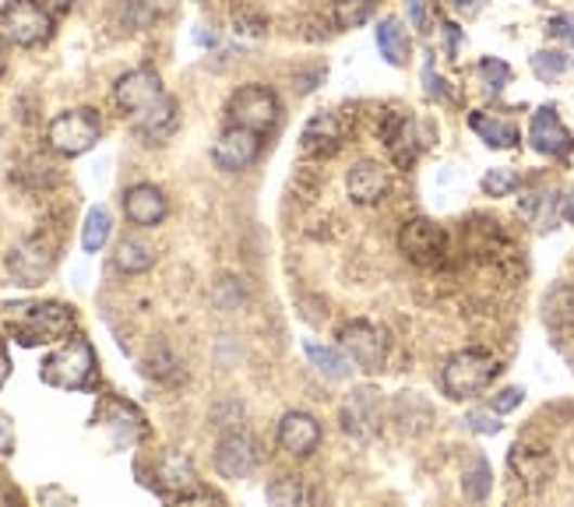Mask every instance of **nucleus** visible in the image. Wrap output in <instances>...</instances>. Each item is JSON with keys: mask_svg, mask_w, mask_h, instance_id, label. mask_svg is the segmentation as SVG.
Segmentation results:
<instances>
[{"mask_svg": "<svg viewBox=\"0 0 574 507\" xmlns=\"http://www.w3.org/2000/svg\"><path fill=\"white\" fill-rule=\"evenodd\" d=\"M480 78H483V85H486V92L497 96V92L508 89L511 67H508L505 61H497V56H483V61H480Z\"/></svg>", "mask_w": 574, "mask_h": 507, "instance_id": "nucleus-34", "label": "nucleus"}, {"mask_svg": "<svg viewBox=\"0 0 574 507\" xmlns=\"http://www.w3.org/2000/svg\"><path fill=\"white\" fill-rule=\"evenodd\" d=\"M113 233V219H110V212L103 205H95L89 215H85V226H81V248L89 251V254H99L106 248V240Z\"/></svg>", "mask_w": 574, "mask_h": 507, "instance_id": "nucleus-28", "label": "nucleus"}, {"mask_svg": "<svg viewBox=\"0 0 574 507\" xmlns=\"http://www.w3.org/2000/svg\"><path fill=\"white\" fill-rule=\"evenodd\" d=\"M14 452V423L8 413H0V458H8Z\"/></svg>", "mask_w": 574, "mask_h": 507, "instance_id": "nucleus-40", "label": "nucleus"}, {"mask_svg": "<svg viewBox=\"0 0 574 507\" xmlns=\"http://www.w3.org/2000/svg\"><path fill=\"white\" fill-rule=\"evenodd\" d=\"M378 11V0H335L332 4V22L342 33H349V28H363L370 18H374Z\"/></svg>", "mask_w": 574, "mask_h": 507, "instance_id": "nucleus-27", "label": "nucleus"}, {"mask_svg": "<svg viewBox=\"0 0 574 507\" xmlns=\"http://www.w3.org/2000/svg\"><path fill=\"white\" fill-rule=\"evenodd\" d=\"M155 14H160V4H155V0H124V8H120V18H124L127 28H131V33L152 25Z\"/></svg>", "mask_w": 574, "mask_h": 507, "instance_id": "nucleus-33", "label": "nucleus"}, {"mask_svg": "<svg viewBox=\"0 0 574 507\" xmlns=\"http://www.w3.org/2000/svg\"><path fill=\"white\" fill-rule=\"evenodd\" d=\"M381 138H384L387 155H392V163L398 169H412V163L423 152L420 124H416L412 117H406V113H392L387 124H381Z\"/></svg>", "mask_w": 574, "mask_h": 507, "instance_id": "nucleus-16", "label": "nucleus"}, {"mask_svg": "<svg viewBox=\"0 0 574 507\" xmlns=\"http://www.w3.org/2000/svg\"><path fill=\"white\" fill-rule=\"evenodd\" d=\"M567 67H571V61H567L564 53H557V50H539V53H533V75H536L539 81H557Z\"/></svg>", "mask_w": 574, "mask_h": 507, "instance_id": "nucleus-32", "label": "nucleus"}, {"mask_svg": "<svg viewBox=\"0 0 574 507\" xmlns=\"http://www.w3.org/2000/svg\"><path fill=\"white\" fill-rule=\"evenodd\" d=\"M262 149H265L262 130L229 124L219 135V141H215L212 159H215V166H219V169L240 173V169H251L257 159H262Z\"/></svg>", "mask_w": 574, "mask_h": 507, "instance_id": "nucleus-12", "label": "nucleus"}, {"mask_svg": "<svg viewBox=\"0 0 574 507\" xmlns=\"http://www.w3.org/2000/svg\"><path fill=\"white\" fill-rule=\"evenodd\" d=\"M525 402V391L522 388H505L500 395H494L490 398V409L497 413V416H505V413H514L519 405Z\"/></svg>", "mask_w": 574, "mask_h": 507, "instance_id": "nucleus-36", "label": "nucleus"}, {"mask_svg": "<svg viewBox=\"0 0 574 507\" xmlns=\"http://www.w3.org/2000/svg\"><path fill=\"white\" fill-rule=\"evenodd\" d=\"M480 187H483L486 198H508V194H514V191L522 187V177H519L514 169L497 166V169H486V173H483Z\"/></svg>", "mask_w": 574, "mask_h": 507, "instance_id": "nucleus-29", "label": "nucleus"}, {"mask_svg": "<svg viewBox=\"0 0 574 507\" xmlns=\"http://www.w3.org/2000/svg\"><path fill=\"white\" fill-rule=\"evenodd\" d=\"M490 486H494L490 466H486V458H476L472 461V469H465V480H462L465 497L469 500H486L490 497Z\"/></svg>", "mask_w": 574, "mask_h": 507, "instance_id": "nucleus-30", "label": "nucleus"}, {"mask_svg": "<svg viewBox=\"0 0 574 507\" xmlns=\"http://www.w3.org/2000/svg\"><path fill=\"white\" fill-rule=\"evenodd\" d=\"M451 4H455L458 11H465V14H476V11H480L476 0H451Z\"/></svg>", "mask_w": 574, "mask_h": 507, "instance_id": "nucleus-44", "label": "nucleus"}, {"mask_svg": "<svg viewBox=\"0 0 574 507\" xmlns=\"http://www.w3.org/2000/svg\"><path fill=\"white\" fill-rule=\"evenodd\" d=\"M547 36L561 39V42H574V18L571 14H553V18L547 22Z\"/></svg>", "mask_w": 574, "mask_h": 507, "instance_id": "nucleus-37", "label": "nucleus"}, {"mask_svg": "<svg viewBox=\"0 0 574 507\" xmlns=\"http://www.w3.org/2000/svg\"><path fill=\"white\" fill-rule=\"evenodd\" d=\"M71 331H75V310L64 307V303H36V307H28L18 321L11 325V339L25 345V350H33V345H50V342H61L67 339Z\"/></svg>", "mask_w": 574, "mask_h": 507, "instance_id": "nucleus-3", "label": "nucleus"}, {"mask_svg": "<svg viewBox=\"0 0 574 507\" xmlns=\"http://www.w3.org/2000/svg\"><path fill=\"white\" fill-rule=\"evenodd\" d=\"M398 251L406 254L412 265L437 268L444 265V257H448V233L430 219H409L398 229Z\"/></svg>", "mask_w": 574, "mask_h": 507, "instance_id": "nucleus-9", "label": "nucleus"}, {"mask_svg": "<svg viewBox=\"0 0 574 507\" xmlns=\"http://www.w3.org/2000/svg\"><path fill=\"white\" fill-rule=\"evenodd\" d=\"M47 4H50V8H56V11H67V8H75L78 0H47Z\"/></svg>", "mask_w": 574, "mask_h": 507, "instance_id": "nucleus-46", "label": "nucleus"}, {"mask_svg": "<svg viewBox=\"0 0 574 507\" xmlns=\"http://www.w3.org/2000/svg\"><path fill=\"white\" fill-rule=\"evenodd\" d=\"M166 96L169 92H166V85L160 78V71H152V67L127 71V75H120L117 85H113V103H117L120 113H127L131 121L145 117V113L160 106Z\"/></svg>", "mask_w": 574, "mask_h": 507, "instance_id": "nucleus-8", "label": "nucleus"}, {"mask_svg": "<svg viewBox=\"0 0 574 507\" xmlns=\"http://www.w3.org/2000/svg\"><path fill=\"white\" fill-rule=\"evenodd\" d=\"M279 96L268 89V85H243L233 96H229L226 103V121L237 124V127H251V130H271L279 121Z\"/></svg>", "mask_w": 574, "mask_h": 507, "instance_id": "nucleus-7", "label": "nucleus"}, {"mask_svg": "<svg viewBox=\"0 0 574 507\" xmlns=\"http://www.w3.org/2000/svg\"><path fill=\"white\" fill-rule=\"evenodd\" d=\"M11 378V364H8V356L0 353V388H4V381Z\"/></svg>", "mask_w": 574, "mask_h": 507, "instance_id": "nucleus-45", "label": "nucleus"}, {"mask_svg": "<svg viewBox=\"0 0 574 507\" xmlns=\"http://www.w3.org/2000/svg\"><path fill=\"white\" fill-rule=\"evenodd\" d=\"M339 345H342V353L353 359L356 370H363V373L384 370L387 342L381 335V328H374L370 321H349L339 331Z\"/></svg>", "mask_w": 574, "mask_h": 507, "instance_id": "nucleus-11", "label": "nucleus"}, {"mask_svg": "<svg viewBox=\"0 0 574 507\" xmlns=\"http://www.w3.org/2000/svg\"><path fill=\"white\" fill-rule=\"evenodd\" d=\"M508 466H511V472L519 476V480H522L528 490L543 486V483H547L550 476H553V458L543 452V447H528V444H514V447H511Z\"/></svg>", "mask_w": 574, "mask_h": 507, "instance_id": "nucleus-21", "label": "nucleus"}, {"mask_svg": "<svg viewBox=\"0 0 574 507\" xmlns=\"http://www.w3.org/2000/svg\"><path fill=\"white\" fill-rule=\"evenodd\" d=\"M257 466H262V444H257L254 433L233 430L215 444V469H219L222 480H251Z\"/></svg>", "mask_w": 574, "mask_h": 507, "instance_id": "nucleus-10", "label": "nucleus"}, {"mask_svg": "<svg viewBox=\"0 0 574 507\" xmlns=\"http://www.w3.org/2000/svg\"><path fill=\"white\" fill-rule=\"evenodd\" d=\"M265 497H268L271 504H285V507H293V504H304V500H310L307 486L299 483V480H293V476H282V480L268 483Z\"/></svg>", "mask_w": 574, "mask_h": 507, "instance_id": "nucleus-31", "label": "nucleus"}, {"mask_svg": "<svg viewBox=\"0 0 574 507\" xmlns=\"http://www.w3.org/2000/svg\"><path fill=\"white\" fill-rule=\"evenodd\" d=\"M53 251H50V243H42V240H22L18 248H14L8 254V271H11V279L25 286V289H36L50 279V271H53Z\"/></svg>", "mask_w": 574, "mask_h": 507, "instance_id": "nucleus-13", "label": "nucleus"}, {"mask_svg": "<svg viewBox=\"0 0 574 507\" xmlns=\"http://www.w3.org/2000/svg\"><path fill=\"white\" fill-rule=\"evenodd\" d=\"M0 78H4V56H0Z\"/></svg>", "mask_w": 574, "mask_h": 507, "instance_id": "nucleus-47", "label": "nucleus"}, {"mask_svg": "<svg viewBox=\"0 0 574 507\" xmlns=\"http://www.w3.org/2000/svg\"><path fill=\"white\" fill-rule=\"evenodd\" d=\"M561 215H564V219H567V223L574 226V191H571V194L564 198V205H561Z\"/></svg>", "mask_w": 574, "mask_h": 507, "instance_id": "nucleus-43", "label": "nucleus"}, {"mask_svg": "<svg viewBox=\"0 0 574 507\" xmlns=\"http://www.w3.org/2000/svg\"><path fill=\"white\" fill-rule=\"evenodd\" d=\"M342 138H346V127H342L339 113H314V117L304 124V135H299V152L310 155V159H321V155H332L339 152Z\"/></svg>", "mask_w": 574, "mask_h": 507, "instance_id": "nucleus-19", "label": "nucleus"}, {"mask_svg": "<svg viewBox=\"0 0 574 507\" xmlns=\"http://www.w3.org/2000/svg\"><path fill=\"white\" fill-rule=\"evenodd\" d=\"M166 212H169V201L155 183H135L124 191V215L131 226L152 229L166 219Z\"/></svg>", "mask_w": 574, "mask_h": 507, "instance_id": "nucleus-18", "label": "nucleus"}, {"mask_svg": "<svg viewBox=\"0 0 574 507\" xmlns=\"http://www.w3.org/2000/svg\"><path fill=\"white\" fill-rule=\"evenodd\" d=\"M465 423L469 430H476V433H486V438H494V433H500V423H497V413H469L465 416Z\"/></svg>", "mask_w": 574, "mask_h": 507, "instance_id": "nucleus-38", "label": "nucleus"}, {"mask_svg": "<svg viewBox=\"0 0 574 507\" xmlns=\"http://www.w3.org/2000/svg\"><path fill=\"white\" fill-rule=\"evenodd\" d=\"M497 370H500V364L486 350H462V353L444 359L441 391L451 402H465V398L490 388V381L497 378Z\"/></svg>", "mask_w": 574, "mask_h": 507, "instance_id": "nucleus-2", "label": "nucleus"}, {"mask_svg": "<svg viewBox=\"0 0 574 507\" xmlns=\"http://www.w3.org/2000/svg\"><path fill=\"white\" fill-rule=\"evenodd\" d=\"M95 350L89 339H67L61 350H53L47 359L39 364V381L61 391H85L95 381Z\"/></svg>", "mask_w": 574, "mask_h": 507, "instance_id": "nucleus-1", "label": "nucleus"}, {"mask_svg": "<svg viewBox=\"0 0 574 507\" xmlns=\"http://www.w3.org/2000/svg\"><path fill=\"white\" fill-rule=\"evenodd\" d=\"M276 438H279V447L290 458H310L321 447L324 433H321L318 416L293 409V413H285L279 419V433H276Z\"/></svg>", "mask_w": 574, "mask_h": 507, "instance_id": "nucleus-14", "label": "nucleus"}, {"mask_svg": "<svg viewBox=\"0 0 574 507\" xmlns=\"http://www.w3.org/2000/svg\"><path fill=\"white\" fill-rule=\"evenodd\" d=\"M444 33H448V53L455 56V53H458V39H462V33H458V25H451V22H444Z\"/></svg>", "mask_w": 574, "mask_h": 507, "instance_id": "nucleus-42", "label": "nucleus"}, {"mask_svg": "<svg viewBox=\"0 0 574 507\" xmlns=\"http://www.w3.org/2000/svg\"><path fill=\"white\" fill-rule=\"evenodd\" d=\"M237 33H240V36L262 39V36H265V18H243V14H237Z\"/></svg>", "mask_w": 574, "mask_h": 507, "instance_id": "nucleus-41", "label": "nucleus"}, {"mask_svg": "<svg viewBox=\"0 0 574 507\" xmlns=\"http://www.w3.org/2000/svg\"><path fill=\"white\" fill-rule=\"evenodd\" d=\"M155 483H160V490L169 500L183 497L188 490L197 486L194 461L188 455H180V452H163L160 461H155Z\"/></svg>", "mask_w": 574, "mask_h": 507, "instance_id": "nucleus-20", "label": "nucleus"}, {"mask_svg": "<svg viewBox=\"0 0 574 507\" xmlns=\"http://www.w3.org/2000/svg\"><path fill=\"white\" fill-rule=\"evenodd\" d=\"M304 353L314 367H318V373H324L328 381H346L353 373V359L339 350H332V345H321V342H304Z\"/></svg>", "mask_w": 574, "mask_h": 507, "instance_id": "nucleus-24", "label": "nucleus"}, {"mask_svg": "<svg viewBox=\"0 0 574 507\" xmlns=\"http://www.w3.org/2000/svg\"><path fill=\"white\" fill-rule=\"evenodd\" d=\"M103 138V121H99V113L81 106V110H64L56 113L47 127V141L53 152H61L67 159L85 155L89 149H95V141Z\"/></svg>", "mask_w": 574, "mask_h": 507, "instance_id": "nucleus-5", "label": "nucleus"}, {"mask_svg": "<svg viewBox=\"0 0 574 507\" xmlns=\"http://www.w3.org/2000/svg\"><path fill=\"white\" fill-rule=\"evenodd\" d=\"M346 191L353 198V205H378V201L387 198L392 191V173L384 169V163H374V159H360L349 177H346Z\"/></svg>", "mask_w": 574, "mask_h": 507, "instance_id": "nucleus-17", "label": "nucleus"}, {"mask_svg": "<svg viewBox=\"0 0 574 507\" xmlns=\"http://www.w3.org/2000/svg\"><path fill=\"white\" fill-rule=\"evenodd\" d=\"M113 265H117L124 275H141L155 265V248L141 237H127L117 243V254H113Z\"/></svg>", "mask_w": 574, "mask_h": 507, "instance_id": "nucleus-25", "label": "nucleus"}, {"mask_svg": "<svg viewBox=\"0 0 574 507\" xmlns=\"http://www.w3.org/2000/svg\"><path fill=\"white\" fill-rule=\"evenodd\" d=\"M378 50L381 56L392 67H401L406 64V56H409V36H406V28H401L398 18H384L378 25Z\"/></svg>", "mask_w": 574, "mask_h": 507, "instance_id": "nucleus-26", "label": "nucleus"}, {"mask_svg": "<svg viewBox=\"0 0 574 507\" xmlns=\"http://www.w3.org/2000/svg\"><path fill=\"white\" fill-rule=\"evenodd\" d=\"M469 127L476 130L480 141H486L490 149H514L519 144V127H514L511 121H500L494 117V113H469Z\"/></svg>", "mask_w": 574, "mask_h": 507, "instance_id": "nucleus-23", "label": "nucleus"}, {"mask_svg": "<svg viewBox=\"0 0 574 507\" xmlns=\"http://www.w3.org/2000/svg\"><path fill=\"white\" fill-rule=\"evenodd\" d=\"M528 144H533V152L550 155V159H564L574 152L571 130L564 127L561 117H557L553 106H539L533 113V124H528Z\"/></svg>", "mask_w": 574, "mask_h": 507, "instance_id": "nucleus-15", "label": "nucleus"}, {"mask_svg": "<svg viewBox=\"0 0 574 507\" xmlns=\"http://www.w3.org/2000/svg\"><path fill=\"white\" fill-rule=\"evenodd\" d=\"M177 121H180L177 99H174V96H166L160 106L145 113V117L131 121V127H135V135H138V138H145V141H163V138H169V135H174V130H177Z\"/></svg>", "mask_w": 574, "mask_h": 507, "instance_id": "nucleus-22", "label": "nucleus"}, {"mask_svg": "<svg viewBox=\"0 0 574 507\" xmlns=\"http://www.w3.org/2000/svg\"><path fill=\"white\" fill-rule=\"evenodd\" d=\"M406 11H409V22L416 33H426L430 25V0H406Z\"/></svg>", "mask_w": 574, "mask_h": 507, "instance_id": "nucleus-39", "label": "nucleus"}, {"mask_svg": "<svg viewBox=\"0 0 574 507\" xmlns=\"http://www.w3.org/2000/svg\"><path fill=\"white\" fill-rule=\"evenodd\" d=\"M53 36V18L39 0H8L0 8V39L11 47L33 50Z\"/></svg>", "mask_w": 574, "mask_h": 507, "instance_id": "nucleus-4", "label": "nucleus"}, {"mask_svg": "<svg viewBox=\"0 0 574 507\" xmlns=\"http://www.w3.org/2000/svg\"><path fill=\"white\" fill-rule=\"evenodd\" d=\"M423 85H426V96L434 99V103H448V99H451L448 81L437 78V71H434V56H426V61H423Z\"/></svg>", "mask_w": 574, "mask_h": 507, "instance_id": "nucleus-35", "label": "nucleus"}, {"mask_svg": "<svg viewBox=\"0 0 574 507\" xmlns=\"http://www.w3.org/2000/svg\"><path fill=\"white\" fill-rule=\"evenodd\" d=\"M339 423L346 430V438L353 441H374L381 427H384V398L374 384H360L353 388L346 398H342V409H339Z\"/></svg>", "mask_w": 574, "mask_h": 507, "instance_id": "nucleus-6", "label": "nucleus"}]
</instances>
